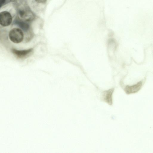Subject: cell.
<instances>
[{
    "label": "cell",
    "instance_id": "6da1fadb",
    "mask_svg": "<svg viewBox=\"0 0 153 153\" xmlns=\"http://www.w3.org/2000/svg\"><path fill=\"white\" fill-rule=\"evenodd\" d=\"M9 36L10 40L15 43L21 42L24 38L23 32L21 29L18 28H14L11 29L9 32Z\"/></svg>",
    "mask_w": 153,
    "mask_h": 153
},
{
    "label": "cell",
    "instance_id": "7a4b0ae2",
    "mask_svg": "<svg viewBox=\"0 0 153 153\" xmlns=\"http://www.w3.org/2000/svg\"><path fill=\"white\" fill-rule=\"evenodd\" d=\"M12 17L10 14L7 11H4L0 13V24L4 27L9 25L11 23Z\"/></svg>",
    "mask_w": 153,
    "mask_h": 153
},
{
    "label": "cell",
    "instance_id": "3957f363",
    "mask_svg": "<svg viewBox=\"0 0 153 153\" xmlns=\"http://www.w3.org/2000/svg\"><path fill=\"white\" fill-rule=\"evenodd\" d=\"M143 85V82L140 81L134 85H126L124 88L125 92L128 94L135 93L138 91Z\"/></svg>",
    "mask_w": 153,
    "mask_h": 153
},
{
    "label": "cell",
    "instance_id": "277c9868",
    "mask_svg": "<svg viewBox=\"0 0 153 153\" xmlns=\"http://www.w3.org/2000/svg\"><path fill=\"white\" fill-rule=\"evenodd\" d=\"M32 50V48L23 50H18L15 49H12V52L17 57L19 58H22L28 56Z\"/></svg>",
    "mask_w": 153,
    "mask_h": 153
},
{
    "label": "cell",
    "instance_id": "5b68a950",
    "mask_svg": "<svg viewBox=\"0 0 153 153\" xmlns=\"http://www.w3.org/2000/svg\"><path fill=\"white\" fill-rule=\"evenodd\" d=\"M20 16L22 18L25 19L27 21H30L33 19L32 14L29 12H27L25 10H22L19 11Z\"/></svg>",
    "mask_w": 153,
    "mask_h": 153
},
{
    "label": "cell",
    "instance_id": "8992f818",
    "mask_svg": "<svg viewBox=\"0 0 153 153\" xmlns=\"http://www.w3.org/2000/svg\"><path fill=\"white\" fill-rule=\"evenodd\" d=\"M16 23L24 31H27L29 28V25L27 23L25 22L17 20Z\"/></svg>",
    "mask_w": 153,
    "mask_h": 153
},
{
    "label": "cell",
    "instance_id": "52a82bcc",
    "mask_svg": "<svg viewBox=\"0 0 153 153\" xmlns=\"http://www.w3.org/2000/svg\"><path fill=\"white\" fill-rule=\"evenodd\" d=\"M47 0H35V1L39 3H44L46 2Z\"/></svg>",
    "mask_w": 153,
    "mask_h": 153
},
{
    "label": "cell",
    "instance_id": "ba28073f",
    "mask_svg": "<svg viewBox=\"0 0 153 153\" xmlns=\"http://www.w3.org/2000/svg\"><path fill=\"white\" fill-rule=\"evenodd\" d=\"M6 0H0V7H1L2 5H3L5 2Z\"/></svg>",
    "mask_w": 153,
    "mask_h": 153
}]
</instances>
